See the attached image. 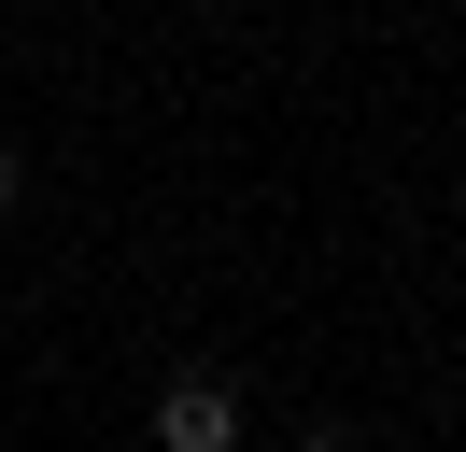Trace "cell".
<instances>
[{"instance_id":"6da1fadb","label":"cell","mask_w":466,"mask_h":452,"mask_svg":"<svg viewBox=\"0 0 466 452\" xmlns=\"http://www.w3.org/2000/svg\"><path fill=\"white\" fill-rule=\"evenodd\" d=\"M240 438V396L227 382H170L156 396V452H227Z\"/></svg>"},{"instance_id":"7a4b0ae2","label":"cell","mask_w":466,"mask_h":452,"mask_svg":"<svg viewBox=\"0 0 466 452\" xmlns=\"http://www.w3.org/2000/svg\"><path fill=\"white\" fill-rule=\"evenodd\" d=\"M297 452H368V438H353V424H311V438H297Z\"/></svg>"},{"instance_id":"3957f363","label":"cell","mask_w":466,"mask_h":452,"mask_svg":"<svg viewBox=\"0 0 466 452\" xmlns=\"http://www.w3.org/2000/svg\"><path fill=\"white\" fill-rule=\"evenodd\" d=\"M15 184H29V170H15V141H0V212H15Z\"/></svg>"}]
</instances>
